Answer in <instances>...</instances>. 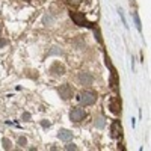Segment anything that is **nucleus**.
<instances>
[{
	"mask_svg": "<svg viewBox=\"0 0 151 151\" xmlns=\"http://www.w3.org/2000/svg\"><path fill=\"white\" fill-rule=\"evenodd\" d=\"M70 17L77 26H85V27H91V29L94 27V23L88 21L86 17L82 14V12H70Z\"/></svg>",
	"mask_w": 151,
	"mask_h": 151,
	"instance_id": "1",
	"label": "nucleus"
},
{
	"mask_svg": "<svg viewBox=\"0 0 151 151\" xmlns=\"http://www.w3.org/2000/svg\"><path fill=\"white\" fill-rule=\"evenodd\" d=\"M77 98H79V101H80L82 104H85V106H91V104L95 103L97 95H95L94 92H91V91H83V92H80V95H79Z\"/></svg>",
	"mask_w": 151,
	"mask_h": 151,
	"instance_id": "2",
	"label": "nucleus"
},
{
	"mask_svg": "<svg viewBox=\"0 0 151 151\" xmlns=\"http://www.w3.org/2000/svg\"><path fill=\"white\" fill-rule=\"evenodd\" d=\"M85 116H86V112H85V109H80V107H74V109L70 112V119L74 121V122L82 121Z\"/></svg>",
	"mask_w": 151,
	"mask_h": 151,
	"instance_id": "3",
	"label": "nucleus"
},
{
	"mask_svg": "<svg viewBox=\"0 0 151 151\" xmlns=\"http://www.w3.org/2000/svg\"><path fill=\"white\" fill-rule=\"evenodd\" d=\"M109 109L112 113H115V115H118V113L121 112V100L118 97H112L109 100Z\"/></svg>",
	"mask_w": 151,
	"mask_h": 151,
	"instance_id": "4",
	"label": "nucleus"
},
{
	"mask_svg": "<svg viewBox=\"0 0 151 151\" xmlns=\"http://www.w3.org/2000/svg\"><path fill=\"white\" fill-rule=\"evenodd\" d=\"M59 95H60V98L62 100H70L71 97H73V88L70 86V85H62L60 88H59Z\"/></svg>",
	"mask_w": 151,
	"mask_h": 151,
	"instance_id": "5",
	"label": "nucleus"
},
{
	"mask_svg": "<svg viewBox=\"0 0 151 151\" xmlns=\"http://www.w3.org/2000/svg\"><path fill=\"white\" fill-rule=\"evenodd\" d=\"M121 132H122L121 122H119V121H113L112 125H110V136L113 137V139H116V137L121 134Z\"/></svg>",
	"mask_w": 151,
	"mask_h": 151,
	"instance_id": "6",
	"label": "nucleus"
},
{
	"mask_svg": "<svg viewBox=\"0 0 151 151\" xmlns=\"http://www.w3.org/2000/svg\"><path fill=\"white\" fill-rule=\"evenodd\" d=\"M79 82L82 83V85H91L92 83V76L89 74V73H80L79 74Z\"/></svg>",
	"mask_w": 151,
	"mask_h": 151,
	"instance_id": "7",
	"label": "nucleus"
},
{
	"mask_svg": "<svg viewBox=\"0 0 151 151\" xmlns=\"http://www.w3.org/2000/svg\"><path fill=\"white\" fill-rule=\"evenodd\" d=\"M58 137H59V139H62V141H70L71 137H73V132H70L67 129H60L58 132Z\"/></svg>",
	"mask_w": 151,
	"mask_h": 151,
	"instance_id": "8",
	"label": "nucleus"
},
{
	"mask_svg": "<svg viewBox=\"0 0 151 151\" xmlns=\"http://www.w3.org/2000/svg\"><path fill=\"white\" fill-rule=\"evenodd\" d=\"M50 73L58 74V76H62V74L65 73V68H64V65H60L59 62H56V64H53L52 68H50Z\"/></svg>",
	"mask_w": 151,
	"mask_h": 151,
	"instance_id": "9",
	"label": "nucleus"
},
{
	"mask_svg": "<svg viewBox=\"0 0 151 151\" xmlns=\"http://www.w3.org/2000/svg\"><path fill=\"white\" fill-rule=\"evenodd\" d=\"M132 15H133V20H134V24H136L137 30L142 32V24H141V18H139V15H137V12H132Z\"/></svg>",
	"mask_w": 151,
	"mask_h": 151,
	"instance_id": "10",
	"label": "nucleus"
},
{
	"mask_svg": "<svg viewBox=\"0 0 151 151\" xmlns=\"http://www.w3.org/2000/svg\"><path fill=\"white\" fill-rule=\"evenodd\" d=\"M2 144H3V148H5V150H11V148H12V147H11V141L8 139V137H3Z\"/></svg>",
	"mask_w": 151,
	"mask_h": 151,
	"instance_id": "11",
	"label": "nucleus"
},
{
	"mask_svg": "<svg viewBox=\"0 0 151 151\" xmlns=\"http://www.w3.org/2000/svg\"><path fill=\"white\" fill-rule=\"evenodd\" d=\"M94 33H95L97 41H98L100 44H103V40H101V33H100V29H98V27H97V29H94Z\"/></svg>",
	"mask_w": 151,
	"mask_h": 151,
	"instance_id": "12",
	"label": "nucleus"
},
{
	"mask_svg": "<svg viewBox=\"0 0 151 151\" xmlns=\"http://www.w3.org/2000/svg\"><path fill=\"white\" fill-rule=\"evenodd\" d=\"M17 142H18V145H20V147H24V145L27 144V139H26V137H24V136H20Z\"/></svg>",
	"mask_w": 151,
	"mask_h": 151,
	"instance_id": "13",
	"label": "nucleus"
},
{
	"mask_svg": "<svg viewBox=\"0 0 151 151\" xmlns=\"http://www.w3.org/2000/svg\"><path fill=\"white\" fill-rule=\"evenodd\" d=\"M95 125H98L100 129L104 127V119H103V118H98V119H95Z\"/></svg>",
	"mask_w": 151,
	"mask_h": 151,
	"instance_id": "14",
	"label": "nucleus"
},
{
	"mask_svg": "<svg viewBox=\"0 0 151 151\" xmlns=\"http://www.w3.org/2000/svg\"><path fill=\"white\" fill-rule=\"evenodd\" d=\"M68 3L73 5V6H79L82 3V0H68Z\"/></svg>",
	"mask_w": 151,
	"mask_h": 151,
	"instance_id": "15",
	"label": "nucleus"
},
{
	"mask_svg": "<svg viewBox=\"0 0 151 151\" xmlns=\"http://www.w3.org/2000/svg\"><path fill=\"white\" fill-rule=\"evenodd\" d=\"M65 150H68V151H71V150H77V147H76L74 144H68V145H65Z\"/></svg>",
	"mask_w": 151,
	"mask_h": 151,
	"instance_id": "16",
	"label": "nucleus"
},
{
	"mask_svg": "<svg viewBox=\"0 0 151 151\" xmlns=\"http://www.w3.org/2000/svg\"><path fill=\"white\" fill-rule=\"evenodd\" d=\"M23 119H24V121H30V113H27V112L23 113Z\"/></svg>",
	"mask_w": 151,
	"mask_h": 151,
	"instance_id": "17",
	"label": "nucleus"
},
{
	"mask_svg": "<svg viewBox=\"0 0 151 151\" xmlns=\"http://www.w3.org/2000/svg\"><path fill=\"white\" fill-rule=\"evenodd\" d=\"M41 125H42L44 129H47V127H50V122H48V121H42V122H41Z\"/></svg>",
	"mask_w": 151,
	"mask_h": 151,
	"instance_id": "18",
	"label": "nucleus"
},
{
	"mask_svg": "<svg viewBox=\"0 0 151 151\" xmlns=\"http://www.w3.org/2000/svg\"><path fill=\"white\" fill-rule=\"evenodd\" d=\"M6 44H8V41H6V40H0V47H5Z\"/></svg>",
	"mask_w": 151,
	"mask_h": 151,
	"instance_id": "19",
	"label": "nucleus"
},
{
	"mask_svg": "<svg viewBox=\"0 0 151 151\" xmlns=\"http://www.w3.org/2000/svg\"><path fill=\"white\" fill-rule=\"evenodd\" d=\"M0 29H2V26H0Z\"/></svg>",
	"mask_w": 151,
	"mask_h": 151,
	"instance_id": "20",
	"label": "nucleus"
},
{
	"mask_svg": "<svg viewBox=\"0 0 151 151\" xmlns=\"http://www.w3.org/2000/svg\"><path fill=\"white\" fill-rule=\"evenodd\" d=\"M27 2H29V0H27Z\"/></svg>",
	"mask_w": 151,
	"mask_h": 151,
	"instance_id": "21",
	"label": "nucleus"
}]
</instances>
